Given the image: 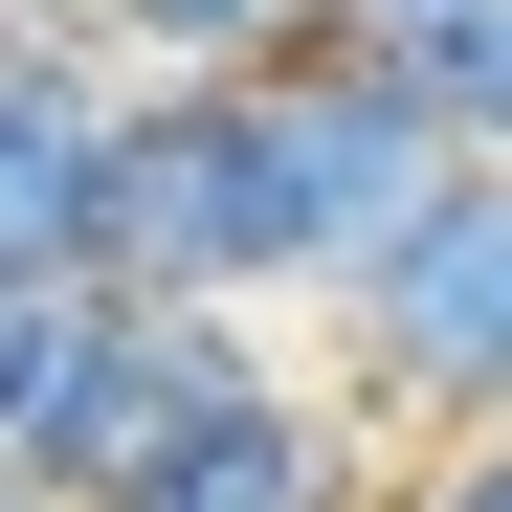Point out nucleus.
Masks as SVG:
<instances>
[{"label":"nucleus","instance_id":"1","mask_svg":"<svg viewBox=\"0 0 512 512\" xmlns=\"http://www.w3.org/2000/svg\"><path fill=\"white\" fill-rule=\"evenodd\" d=\"M245 379H268V334L245 312H156V290H45L23 379H0V490L45 512H112L179 423H223Z\"/></svg>","mask_w":512,"mask_h":512},{"label":"nucleus","instance_id":"2","mask_svg":"<svg viewBox=\"0 0 512 512\" xmlns=\"http://www.w3.org/2000/svg\"><path fill=\"white\" fill-rule=\"evenodd\" d=\"M334 334H357V379H379L401 423H468V446L512 423V179H490V156L334 290Z\"/></svg>","mask_w":512,"mask_h":512},{"label":"nucleus","instance_id":"3","mask_svg":"<svg viewBox=\"0 0 512 512\" xmlns=\"http://www.w3.org/2000/svg\"><path fill=\"white\" fill-rule=\"evenodd\" d=\"M112 156H134V90L90 45H0V290L112 268Z\"/></svg>","mask_w":512,"mask_h":512},{"label":"nucleus","instance_id":"4","mask_svg":"<svg viewBox=\"0 0 512 512\" xmlns=\"http://www.w3.org/2000/svg\"><path fill=\"white\" fill-rule=\"evenodd\" d=\"M112 512H357V446H334V401L245 379V401H223V423H179Z\"/></svg>","mask_w":512,"mask_h":512},{"label":"nucleus","instance_id":"5","mask_svg":"<svg viewBox=\"0 0 512 512\" xmlns=\"http://www.w3.org/2000/svg\"><path fill=\"white\" fill-rule=\"evenodd\" d=\"M112 45L156 67V90H268V67L334 45V0H112Z\"/></svg>","mask_w":512,"mask_h":512},{"label":"nucleus","instance_id":"6","mask_svg":"<svg viewBox=\"0 0 512 512\" xmlns=\"http://www.w3.org/2000/svg\"><path fill=\"white\" fill-rule=\"evenodd\" d=\"M334 45H357V67H401V90L468 134V90L512 67V0H334Z\"/></svg>","mask_w":512,"mask_h":512},{"label":"nucleus","instance_id":"7","mask_svg":"<svg viewBox=\"0 0 512 512\" xmlns=\"http://www.w3.org/2000/svg\"><path fill=\"white\" fill-rule=\"evenodd\" d=\"M401 512H512V423H490V446H446V468H423Z\"/></svg>","mask_w":512,"mask_h":512},{"label":"nucleus","instance_id":"8","mask_svg":"<svg viewBox=\"0 0 512 512\" xmlns=\"http://www.w3.org/2000/svg\"><path fill=\"white\" fill-rule=\"evenodd\" d=\"M23 334H45V290H0V379H23Z\"/></svg>","mask_w":512,"mask_h":512},{"label":"nucleus","instance_id":"9","mask_svg":"<svg viewBox=\"0 0 512 512\" xmlns=\"http://www.w3.org/2000/svg\"><path fill=\"white\" fill-rule=\"evenodd\" d=\"M0 512H45V490H0Z\"/></svg>","mask_w":512,"mask_h":512}]
</instances>
